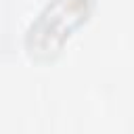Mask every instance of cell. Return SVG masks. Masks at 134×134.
Returning <instances> with one entry per match:
<instances>
[{
    "label": "cell",
    "instance_id": "1",
    "mask_svg": "<svg viewBox=\"0 0 134 134\" xmlns=\"http://www.w3.org/2000/svg\"><path fill=\"white\" fill-rule=\"evenodd\" d=\"M90 0H54L46 6V10L38 17V21L29 27L27 44L29 50L40 54H50L61 46L65 36L86 17Z\"/></svg>",
    "mask_w": 134,
    "mask_h": 134
}]
</instances>
